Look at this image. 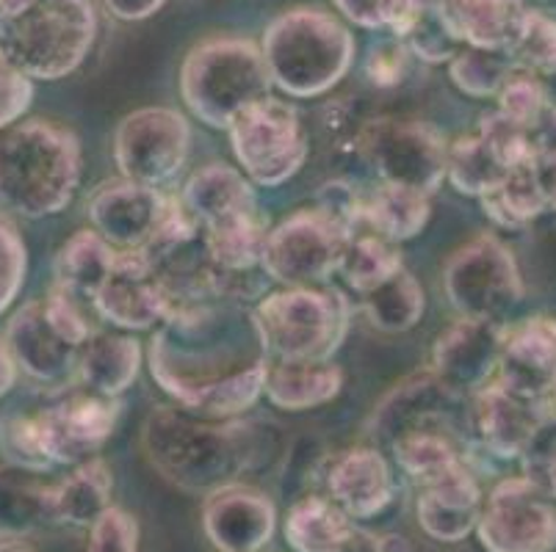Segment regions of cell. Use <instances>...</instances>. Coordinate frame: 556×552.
<instances>
[{"mask_svg": "<svg viewBox=\"0 0 556 552\" xmlns=\"http://www.w3.org/2000/svg\"><path fill=\"white\" fill-rule=\"evenodd\" d=\"M269 354L255 310L208 298L172 312L150 343V373L180 409L230 420L263 395Z\"/></svg>", "mask_w": 556, "mask_h": 552, "instance_id": "6da1fadb", "label": "cell"}, {"mask_svg": "<svg viewBox=\"0 0 556 552\" xmlns=\"http://www.w3.org/2000/svg\"><path fill=\"white\" fill-rule=\"evenodd\" d=\"M545 401H532V398H520L509 393L498 382H490L488 387L473 395V412L471 423L477 432L479 442L488 453L498 459H518L534 434L543 428L545 420L551 418L545 412Z\"/></svg>", "mask_w": 556, "mask_h": 552, "instance_id": "44dd1931", "label": "cell"}, {"mask_svg": "<svg viewBox=\"0 0 556 552\" xmlns=\"http://www.w3.org/2000/svg\"><path fill=\"white\" fill-rule=\"evenodd\" d=\"M282 534L294 552H343L355 525L330 498L305 495L288 509Z\"/></svg>", "mask_w": 556, "mask_h": 552, "instance_id": "f546056e", "label": "cell"}, {"mask_svg": "<svg viewBox=\"0 0 556 552\" xmlns=\"http://www.w3.org/2000/svg\"><path fill=\"white\" fill-rule=\"evenodd\" d=\"M363 161L388 185L432 194L446 177L448 144L443 136L416 119H374L357 136Z\"/></svg>", "mask_w": 556, "mask_h": 552, "instance_id": "30bf717a", "label": "cell"}, {"mask_svg": "<svg viewBox=\"0 0 556 552\" xmlns=\"http://www.w3.org/2000/svg\"><path fill=\"white\" fill-rule=\"evenodd\" d=\"M144 450L161 475L186 492L239 484L257 455L250 425L208 420L186 409H155L144 423Z\"/></svg>", "mask_w": 556, "mask_h": 552, "instance_id": "7a4b0ae2", "label": "cell"}, {"mask_svg": "<svg viewBox=\"0 0 556 552\" xmlns=\"http://www.w3.org/2000/svg\"><path fill=\"white\" fill-rule=\"evenodd\" d=\"M459 401L463 398L454 395L448 387H443V382L432 371L416 373V376L396 384L382 398L368 428H371V437L379 445L391 448L396 439L407 437L413 432L438 428V425L452 428V409Z\"/></svg>", "mask_w": 556, "mask_h": 552, "instance_id": "d6986e66", "label": "cell"}, {"mask_svg": "<svg viewBox=\"0 0 556 552\" xmlns=\"http://www.w3.org/2000/svg\"><path fill=\"white\" fill-rule=\"evenodd\" d=\"M271 86L261 48L239 37H216L197 44L180 69L186 105L211 128H230L247 105L269 98Z\"/></svg>", "mask_w": 556, "mask_h": 552, "instance_id": "8992f818", "label": "cell"}, {"mask_svg": "<svg viewBox=\"0 0 556 552\" xmlns=\"http://www.w3.org/2000/svg\"><path fill=\"white\" fill-rule=\"evenodd\" d=\"M111 489H114V478L103 459L75 464L73 473L62 484H55L59 523L89 528L111 505Z\"/></svg>", "mask_w": 556, "mask_h": 552, "instance_id": "836d02e7", "label": "cell"}, {"mask_svg": "<svg viewBox=\"0 0 556 552\" xmlns=\"http://www.w3.org/2000/svg\"><path fill=\"white\" fill-rule=\"evenodd\" d=\"M28 271V249L17 227L0 216V312H7L17 298Z\"/></svg>", "mask_w": 556, "mask_h": 552, "instance_id": "bcb514c9", "label": "cell"}, {"mask_svg": "<svg viewBox=\"0 0 556 552\" xmlns=\"http://www.w3.org/2000/svg\"><path fill=\"white\" fill-rule=\"evenodd\" d=\"M534 158H556V105H545L543 114L529 125Z\"/></svg>", "mask_w": 556, "mask_h": 552, "instance_id": "f5cc1de1", "label": "cell"}, {"mask_svg": "<svg viewBox=\"0 0 556 552\" xmlns=\"http://www.w3.org/2000/svg\"><path fill=\"white\" fill-rule=\"evenodd\" d=\"M325 480L327 498L349 519H371L382 514L396 492L391 464L377 448H352L338 453Z\"/></svg>", "mask_w": 556, "mask_h": 552, "instance_id": "603a6c76", "label": "cell"}, {"mask_svg": "<svg viewBox=\"0 0 556 552\" xmlns=\"http://www.w3.org/2000/svg\"><path fill=\"white\" fill-rule=\"evenodd\" d=\"M271 362H330L349 332V301L338 291L288 287L255 307Z\"/></svg>", "mask_w": 556, "mask_h": 552, "instance_id": "52a82bcc", "label": "cell"}, {"mask_svg": "<svg viewBox=\"0 0 556 552\" xmlns=\"http://www.w3.org/2000/svg\"><path fill=\"white\" fill-rule=\"evenodd\" d=\"M429 194L382 182L374 194L363 196V224L386 241H409L427 227Z\"/></svg>", "mask_w": 556, "mask_h": 552, "instance_id": "d6a6232c", "label": "cell"}, {"mask_svg": "<svg viewBox=\"0 0 556 552\" xmlns=\"http://www.w3.org/2000/svg\"><path fill=\"white\" fill-rule=\"evenodd\" d=\"M407 53L418 55L421 61L429 64H443V61H452V55L459 50V39L454 37L448 23L443 20L441 7L424 12L416 23L404 30L402 37L396 39Z\"/></svg>", "mask_w": 556, "mask_h": 552, "instance_id": "b9f144b4", "label": "cell"}, {"mask_svg": "<svg viewBox=\"0 0 556 552\" xmlns=\"http://www.w3.org/2000/svg\"><path fill=\"white\" fill-rule=\"evenodd\" d=\"M479 139L490 146L495 158L502 161L504 169H518V166L534 164L532 136L526 125L507 119L504 114H484L479 125Z\"/></svg>", "mask_w": 556, "mask_h": 552, "instance_id": "7bdbcfd3", "label": "cell"}, {"mask_svg": "<svg viewBox=\"0 0 556 552\" xmlns=\"http://www.w3.org/2000/svg\"><path fill=\"white\" fill-rule=\"evenodd\" d=\"M402 268V252H399L396 243L379 238L377 232H368V235L355 232L346 241V249L338 262V271L346 277L349 285L361 293L374 291Z\"/></svg>", "mask_w": 556, "mask_h": 552, "instance_id": "8d00e7d4", "label": "cell"}, {"mask_svg": "<svg viewBox=\"0 0 556 552\" xmlns=\"http://www.w3.org/2000/svg\"><path fill=\"white\" fill-rule=\"evenodd\" d=\"M94 310L119 329H150L175 312V304L155 280L153 266L141 249L116 252L109 280L94 293Z\"/></svg>", "mask_w": 556, "mask_h": 552, "instance_id": "e0dca14e", "label": "cell"}, {"mask_svg": "<svg viewBox=\"0 0 556 552\" xmlns=\"http://www.w3.org/2000/svg\"><path fill=\"white\" fill-rule=\"evenodd\" d=\"M482 503V486L471 470L463 467L418 492V525L429 539L457 544L477 530Z\"/></svg>", "mask_w": 556, "mask_h": 552, "instance_id": "cb8c5ba5", "label": "cell"}, {"mask_svg": "<svg viewBox=\"0 0 556 552\" xmlns=\"http://www.w3.org/2000/svg\"><path fill=\"white\" fill-rule=\"evenodd\" d=\"M498 384L532 401H545L556 387V318H529L507 329Z\"/></svg>", "mask_w": 556, "mask_h": 552, "instance_id": "7402d4cb", "label": "cell"}, {"mask_svg": "<svg viewBox=\"0 0 556 552\" xmlns=\"http://www.w3.org/2000/svg\"><path fill=\"white\" fill-rule=\"evenodd\" d=\"M343 387L341 368L330 362H269L263 395L286 412H305L332 401Z\"/></svg>", "mask_w": 556, "mask_h": 552, "instance_id": "f1b7e54d", "label": "cell"}, {"mask_svg": "<svg viewBox=\"0 0 556 552\" xmlns=\"http://www.w3.org/2000/svg\"><path fill=\"white\" fill-rule=\"evenodd\" d=\"M316 210L343 227L349 235H355L357 224H363V194L343 180L325 182L316 196Z\"/></svg>", "mask_w": 556, "mask_h": 552, "instance_id": "681fc988", "label": "cell"}, {"mask_svg": "<svg viewBox=\"0 0 556 552\" xmlns=\"http://www.w3.org/2000/svg\"><path fill=\"white\" fill-rule=\"evenodd\" d=\"M0 552H34L23 544H14V541H7V544H0Z\"/></svg>", "mask_w": 556, "mask_h": 552, "instance_id": "680465c9", "label": "cell"}, {"mask_svg": "<svg viewBox=\"0 0 556 552\" xmlns=\"http://www.w3.org/2000/svg\"><path fill=\"white\" fill-rule=\"evenodd\" d=\"M391 453L399 467H402V473L418 489L446 478V475L457 473V470L468 467L465 464V453L457 448V442L452 437V428H446V425L424 428V432H413L407 437L396 439L391 445Z\"/></svg>", "mask_w": 556, "mask_h": 552, "instance_id": "4dcf8cb0", "label": "cell"}, {"mask_svg": "<svg viewBox=\"0 0 556 552\" xmlns=\"http://www.w3.org/2000/svg\"><path fill=\"white\" fill-rule=\"evenodd\" d=\"M477 536L484 552H556V498L526 475L502 480L482 503Z\"/></svg>", "mask_w": 556, "mask_h": 552, "instance_id": "8fae6325", "label": "cell"}, {"mask_svg": "<svg viewBox=\"0 0 556 552\" xmlns=\"http://www.w3.org/2000/svg\"><path fill=\"white\" fill-rule=\"evenodd\" d=\"M509 59L515 67L523 73H532L538 78L556 73V20L543 12H526L523 28H520L518 42L509 50Z\"/></svg>", "mask_w": 556, "mask_h": 552, "instance_id": "60d3db41", "label": "cell"}, {"mask_svg": "<svg viewBox=\"0 0 556 552\" xmlns=\"http://www.w3.org/2000/svg\"><path fill=\"white\" fill-rule=\"evenodd\" d=\"M103 3L116 20L134 23V20L153 17V14L164 7L166 0H103Z\"/></svg>", "mask_w": 556, "mask_h": 552, "instance_id": "11a10c76", "label": "cell"}, {"mask_svg": "<svg viewBox=\"0 0 556 552\" xmlns=\"http://www.w3.org/2000/svg\"><path fill=\"white\" fill-rule=\"evenodd\" d=\"M551 395H554V407H556V387H554V393H551Z\"/></svg>", "mask_w": 556, "mask_h": 552, "instance_id": "94428289", "label": "cell"}, {"mask_svg": "<svg viewBox=\"0 0 556 552\" xmlns=\"http://www.w3.org/2000/svg\"><path fill=\"white\" fill-rule=\"evenodd\" d=\"M191 128L175 108H141L119 121L114 161L125 180L161 189L189 158Z\"/></svg>", "mask_w": 556, "mask_h": 552, "instance_id": "4fadbf2b", "label": "cell"}, {"mask_svg": "<svg viewBox=\"0 0 556 552\" xmlns=\"http://www.w3.org/2000/svg\"><path fill=\"white\" fill-rule=\"evenodd\" d=\"M53 523H59L55 484L42 478V470L3 464L0 467V534L25 536Z\"/></svg>", "mask_w": 556, "mask_h": 552, "instance_id": "4316f807", "label": "cell"}, {"mask_svg": "<svg viewBox=\"0 0 556 552\" xmlns=\"http://www.w3.org/2000/svg\"><path fill=\"white\" fill-rule=\"evenodd\" d=\"M227 130L244 175L263 189L291 180L307 158V139L296 108L271 94L247 105Z\"/></svg>", "mask_w": 556, "mask_h": 552, "instance_id": "ba28073f", "label": "cell"}, {"mask_svg": "<svg viewBox=\"0 0 556 552\" xmlns=\"http://www.w3.org/2000/svg\"><path fill=\"white\" fill-rule=\"evenodd\" d=\"M443 285L454 310L473 321H504L523 298L518 262L498 238L465 243L446 262Z\"/></svg>", "mask_w": 556, "mask_h": 552, "instance_id": "9c48e42d", "label": "cell"}, {"mask_svg": "<svg viewBox=\"0 0 556 552\" xmlns=\"http://www.w3.org/2000/svg\"><path fill=\"white\" fill-rule=\"evenodd\" d=\"M518 73L515 61L509 53L502 50H484V48H459L448 61V75L454 86L465 91L468 98H498L502 86Z\"/></svg>", "mask_w": 556, "mask_h": 552, "instance_id": "ab89813d", "label": "cell"}, {"mask_svg": "<svg viewBox=\"0 0 556 552\" xmlns=\"http://www.w3.org/2000/svg\"><path fill=\"white\" fill-rule=\"evenodd\" d=\"M14 382H17V362H14L7 341H0V398L14 387Z\"/></svg>", "mask_w": 556, "mask_h": 552, "instance_id": "6f0895ef", "label": "cell"}, {"mask_svg": "<svg viewBox=\"0 0 556 552\" xmlns=\"http://www.w3.org/2000/svg\"><path fill=\"white\" fill-rule=\"evenodd\" d=\"M534 171H538L545 202H548L551 210H556V158H538L534 161Z\"/></svg>", "mask_w": 556, "mask_h": 552, "instance_id": "9f6ffc18", "label": "cell"}, {"mask_svg": "<svg viewBox=\"0 0 556 552\" xmlns=\"http://www.w3.org/2000/svg\"><path fill=\"white\" fill-rule=\"evenodd\" d=\"M80 180V144L45 119L12 125L0 136V207L23 219L55 216L73 202Z\"/></svg>", "mask_w": 556, "mask_h": 552, "instance_id": "3957f363", "label": "cell"}, {"mask_svg": "<svg viewBox=\"0 0 556 552\" xmlns=\"http://www.w3.org/2000/svg\"><path fill=\"white\" fill-rule=\"evenodd\" d=\"M180 202L202 230H216V227L257 216L255 191L250 180L244 171L225 164H211L194 171L186 182Z\"/></svg>", "mask_w": 556, "mask_h": 552, "instance_id": "d4e9b609", "label": "cell"}, {"mask_svg": "<svg viewBox=\"0 0 556 552\" xmlns=\"http://www.w3.org/2000/svg\"><path fill=\"white\" fill-rule=\"evenodd\" d=\"M202 232H205L211 260L219 271H255V268H261L263 246H266V235H269L261 213L250 216V219Z\"/></svg>", "mask_w": 556, "mask_h": 552, "instance_id": "f35d334b", "label": "cell"}, {"mask_svg": "<svg viewBox=\"0 0 556 552\" xmlns=\"http://www.w3.org/2000/svg\"><path fill=\"white\" fill-rule=\"evenodd\" d=\"M119 418V401L89 389H73L34 414L39 442L50 464H80L94 459Z\"/></svg>", "mask_w": 556, "mask_h": 552, "instance_id": "5bb4252c", "label": "cell"}, {"mask_svg": "<svg viewBox=\"0 0 556 552\" xmlns=\"http://www.w3.org/2000/svg\"><path fill=\"white\" fill-rule=\"evenodd\" d=\"M114 246L94 230H80L55 255V285L78 298H94L114 268Z\"/></svg>", "mask_w": 556, "mask_h": 552, "instance_id": "1f68e13d", "label": "cell"}, {"mask_svg": "<svg viewBox=\"0 0 556 552\" xmlns=\"http://www.w3.org/2000/svg\"><path fill=\"white\" fill-rule=\"evenodd\" d=\"M45 312H48V321L53 323V329L62 334L64 341H70L73 346H84L89 341V321H86L84 310H80V298L75 293L64 291L62 285H55L48 293V298H42Z\"/></svg>", "mask_w": 556, "mask_h": 552, "instance_id": "c3c4849f", "label": "cell"}, {"mask_svg": "<svg viewBox=\"0 0 556 552\" xmlns=\"http://www.w3.org/2000/svg\"><path fill=\"white\" fill-rule=\"evenodd\" d=\"M3 3H7V0H0V9H3Z\"/></svg>", "mask_w": 556, "mask_h": 552, "instance_id": "6125c7cd", "label": "cell"}, {"mask_svg": "<svg viewBox=\"0 0 556 552\" xmlns=\"http://www.w3.org/2000/svg\"><path fill=\"white\" fill-rule=\"evenodd\" d=\"M545 84H548V89H554V94H556V73L554 75H545Z\"/></svg>", "mask_w": 556, "mask_h": 552, "instance_id": "91938a15", "label": "cell"}, {"mask_svg": "<svg viewBox=\"0 0 556 552\" xmlns=\"http://www.w3.org/2000/svg\"><path fill=\"white\" fill-rule=\"evenodd\" d=\"M363 296H366L363 310H366L368 321L382 332H407L424 316V287L404 268Z\"/></svg>", "mask_w": 556, "mask_h": 552, "instance_id": "d590c367", "label": "cell"}, {"mask_svg": "<svg viewBox=\"0 0 556 552\" xmlns=\"http://www.w3.org/2000/svg\"><path fill=\"white\" fill-rule=\"evenodd\" d=\"M7 346L17 368L50 387H67L78 378V346L64 341L48 321L42 298L28 301L9 321Z\"/></svg>", "mask_w": 556, "mask_h": 552, "instance_id": "ffe728a7", "label": "cell"}, {"mask_svg": "<svg viewBox=\"0 0 556 552\" xmlns=\"http://www.w3.org/2000/svg\"><path fill=\"white\" fill-rule=\"evenodd\" d=\"M98 34L92 0H7L0 50L37 80H59L84 64Z\"/></svg>", "mask_w": 556, "mask_h": 552, "instance_id": "277c9868", "label": "cell"}, {"mask_svg": "<svg viewBox=\"0 0 556 552\" xmlns=\"http://www.w3.org/2000/svg\"><path fill=\"white\" fill-rule=\"evenodd\" d=\"M507 326L502 321L459 318L432 348V373L459 398H473L498 371Z\"/></svg>", "mask_w": 556, "mask_h": 552, "instance_id": "9a60e30c", "label": "cell"}, {"mask_svg": "<svg viewBox=\"0 0 556 552\" xmlns=\"http://www.w3.org/2000/svg\"><path fill=\"white\" fill-rule=\"evenodd\" d=\"M141 346L136 337L114 332H92L78 351V382L89 393L116 398L139 376Z\"/></svg>", "mask_w": 556, "mask_h": 552, "instance_id": "83f0119b", "label": "cell"}, {"mask_svg": "<svg viewBox=\"0 0 556 552\" xmlns=\"http://www.w3.org/2000/svg\"><path fill=\"white\" fill-rule=\"evenodd\" d=\"M86 552H139V523L119 505H109L89 525Z\"/></svg>", "mask_w": 556, "mask_h": 552, "instance_id": "f6af8a7d", "label": "cell"}, {"mask_svg": "<svg viewBox=\"0 0 556 552\" xmlns=\"http://www.w3.org/2000/svg\"><path fill=\"white\" fill-rule=\"evenodd\" d=\"M0 448L7 453L9 464H20V467L31 470H48L50 462L45 455L42 442H39L37 423L31 418H12L3 423V432H0Z\"/></svg>", "mask_w": 556, "mask_h": 552, "instance_id": "7dc6e473", "label": "cell"}, {"mask_svg": "<svg viewBox=\"0 0 556 552\" xmlns=\"http://www.w3.org/2000/svg\"><path fill=\"white\" fill-rule=\"evenodd\" d=\"M548 105V89L543 80L532 73H513V78L502 86L498 91V114L507 119L518 121V125H532L543 108Z\"/></svg>", "mask_w": 556, "mask_h": 552, "instance_id": "ee69618b", "label": "cell"}, {"mask_svg": "<svg viewBox=\"0 0 556 552\" xmlns=\"http://www.w3.org/2000/svg\"><path fill=\"white\" fill-rule=\"evenodd\" d=\"M507 171L509 169H504L502 161L495 158L479 136H468V139H457L454 144H448L446 177L459 194L482 200L507 177Z\"/></svg>", "mask_w": 556, "mask_h": 552, "instance_id": "74e56055", "label": "cell"}, {"mask_svg": "<svg viewBox=\"0 0 556 552\" xmlns=\"http://www.w3.org/2000/svg\"><path fill=\"white\" fill-rule=\"evenodd\" d=\"M34 100V84L0 50V130L12 128Z\"/></svg>", "mask_w": 556, "mask_h": 552, "instance_id": "f907efd6", "label": "cell"}, {"mask_svg": "<svg viewBox=\"0 0 556 552\" xmlns=\"http://www.w3.org/2000/svg\"><path fill=\"white\" fill-rule=\"evenodd\" d=\"M202 528L219 552H261L275 536L277 509L255 486H222L205 498Z\"/></svg>", "mask_w": 556, "mask_h": 552, "instance_id": "ac0fdd59", "label": "cell"}, {"mask_svg": "<svg viewBox=\"0 0 556 552\" xmlns=\"http://www.w3.org/2000/svg\"><path fill=\"white\" fill-rule=\"evenodd\" d=\"M349 232L311 207L288 216L266 235L261 268L269 280L288 287H313L338 271Z\"/></svg>", "mask_w": 556, "mask_h": 552, "instance_id": "7c38bea8", "label": "cell"}, {"mask_svg": "<svg viewBox=\"0 0 556 552\" xmlns=\"http://www.w3.org/2000/svg\"><path fill=\"white\" fill-rule=\"evenodd\" d=\"M482 207L484 216H490V221L504 230H520L538 219L540 213L548 210L534 164L509 169L507 177L482 196Z\"/></svg>", "mask_w": 556, "mask_h": 552, "instance_id": "e575fe53", "label": "cell"}, {"mask_svg": "<svg viewBox=\"0 0 556 552\" xmlns=\"http://www.w3.org/2000/svg\"><path fill=\"white\" fill-rule=\"evenodd\" d=\"M261 53L271 84L288 98H318L349 73L355 61V37L336 14L296 7L263 30Z\"/></svg>", "mask_w": 556, "mask_h": 552, "instance_id": "5b68a950", "label": "cell"}, {"mask_svg": "<svg viewBox=\"0 0 556 552\" xmlns=\"http://www.w3.org/2000/svg\"><path fill=\"white\" fill-rule=\"evenodd\" d=\"M172 196L159 189L139 185L130 180L103 182L89 196V219L98 235L119 249H148L159 235L166 213L172 210Z\"/></svg>", "mask_w": 556, "mask_h": 552, "instance_id": "2e32d148", "label": "cell"}, {"mask_svg": "<svg viewBox=\"0 0 556 552\" xmlns=\"http://www.w3.org/2000/svg\"><path fill=\"white\" fill-rule=\"evenodd\" d=\"M404 61H407V50L402 44H379L368 55V78L377 86H393L402 80Z\"/></svg>", "mask_w": 556, "mask_h": 552, "instance_id": "816d5d0a", "label": "cell"}, {"mask_svg": "<svg viewBox=\"0 0 556 552\" xmlns=\"http://www.w3.org/2000/svg\"><path fill=\"white\" fill-rule=\"evenodd\" d=\"M551 3H556V0H551Z\"/></svg>", "mask_w": 556, "mask_h": 552, "instance_id": "be15d7a7", "label": "cell"}, {"mask_svg": "<svg viewBox=\"0 0 556 552\" xmlns=\"http://www.w3.org/2000/svg\"><path fill=\"white\" fill-rule=\"evenodd\" d=\"M523 0H441V14L468 48L509 53L526 20Z\"/></svg>", "mask_w": 556, "mask_h": 552, "instance_id": "484cf974", "label": "cell"}, {"mask_svg": "<svg viewBox=\"0 0 556 552\" xmlns=\"http://www.w3.org/2000/svg\"><path fill=\"white\" fill-rule=\"evenodd\" d=\"M338 12L361 28H382V3L386 0H332Z\"/></svg>", "mask_w": 556, "mask_h": 552, "instance_id": "db71d44e", "label": "cell"}]
</instances>
